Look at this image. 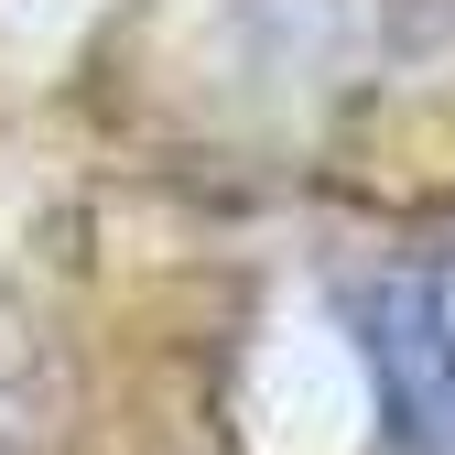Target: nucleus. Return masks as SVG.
<instances>
[{"label":"nucleus","instance_id":"f257e3e1","mask_svg":"<svg viewBox=\"0 0 455 455\" xmlns=\"http://www.w3.org/2000/svg\"><path fill=\"white\" fill-rule=\"evenodd\" d=\"M358 325H369L390 455H455V315H444V293L434 282H379Z\"/></svg>","mask_w":455,"mask_h":455}]
</instances>
